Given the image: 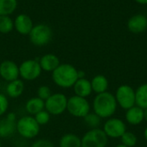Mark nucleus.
Segmentation results:
<instances>
[{"instance_id": "f257e3e1", "label": "nucleus", "mask_w": 147, "mask_h": 147, "mask_svg": "<svg viewBox=\"0 0 147 147\" xmlns=\"http://www.w3.org/2000/svg\"><path fill=\"white\" fill-rule=\"evenodd\" d=\"M93 111L101 119H109L115 114L118 104L115 95L106 91L101 94H96L93 100Z\"/></svg>"}, {"instance_id": "f03ea898", "label": "nucleus", "mask_w": 147, "mask_h": 147, "mask_svg": "<svg viewBox=\"0 0 147 147\" xmlns=\"http://www.w3.org/2000/svg\"><path fill=\"white\" fill-rule=\"evenodd\" d=\"M53 81L61 88L73 87L78 79V71L70 64H60L52 72Z\"/></svg>"}, {"instance_id": "7ed1b4c3", "label": "nucleus", "mask_w": 147, "mask_h": 147, "mask_svg": "<svg viewBox=\"0 0 147 147\" xmlns=\"http://www.w3.org/2000/svg\"><path fill=\"white\" fill-rule=\"evenodd\" d=\"M28 37L33 45L36 47H43L51 41L53 37V30L48 25L45 23H39L34 25Z\"/></svg>"}, {"instance_id": "20e7f679", "label": "nucleus", "mask_w": 147, "mask_h": 147, "mask_svg": "<svg viewBox=\"0 0 147 147\" xmlns=\"http://www.w3.org/2000/svg\"><path fill=\"white\" fill-rule=\"evenodd\" d=\"M115 97L118 106L122 109L127 110L136 105L135 90L128 84L120 85L115 93Z\"/></svg>"}, {"instance_id": "39448f33", "label": "nucleus", "mask_w": 147, "mask_h": 147, "mask_svg": "<svg viewBox=\"0 0 147 147\" xmlns=\"http://www.w3.org/2000/svg\"><path fill=\"white\" fill-rule=\"evenodd\" d=\"M66 110L74 117L84 118L90 112V105L86 98L75 95L68 99Z\"/></svg>"}, {"instance_id": "423d86ee", "label": "nucleus", "mask_w": 147, "mask_h": 147, "mask_svg": "<svg viewBox=\"0 0 147 147\" xmlns=\"http://www.w3.org/2000/svg\"><path fill=\"white\" fill-rule=\"evenodd\" d=\"M108 143V136L100 128L89 130L81 139L82 147H107Z\"/></svg>"}, {"instance_id": "0eeeda50", "label": "nucleus", "mask_w": 147, "mask_h": 147, "mask_svg": "<svg viewBox=\"0 0 147 147\" xmlns=\"http://www.w3.org/2000/svg\"><path fill=\"white\" fill-rule=\"evenodd\" d=\"M16 131L23 138L33 139L38 135L40 132V125L37 123L34 117L23 116L17 121Z\"/></svg>"}, {"instance_id": "6e6552de", "label": "nucleus", "mask_w": 147, "mask_h": 147, "mask_svg": "<svg viewBox=\"0 0 147 147\" xmlns=\"http://www.w3.org/2000/svg\"><path fill=\"white\" fill-rule=\"evenodd\" d=\"M102 130L108 138L111 139H121V137L127 131L126 122L116 117L107 119L103 124Z\"/></svg>"}, {"instance_id": "1a4fd4ad", "label": "nucleus", "mask_w": 147, "mask_h": 147, "mask_svg": "<svg viewBox=\"0 0 147 147\" xmlns=\"http://www.w3.org/2000/svg\"><path fill=\"white\" fill-rule=\"evenodd\" d=\"M67 97L61 93L51 95V96L45 101L46 110L53 115H59L66 110Z\"/></svg>"}, {"instance_id": "9d476101", "label": "nucleus", "mask_w": 147, "mask_h": 147, "mask_svg": "<svg viewBox=\"0 0 147 147\" xmlns=\"http://www.w3.org/2000/svg\"><path fill=\"white\" fill-rule=\"evenodd\" d=\"M41 67L39 60L37 59H28L23 61L19 66L20 76L28 81H33L39 78L41 73Z\"/></svg>"}, {"instance_id": "9b49d317", "label": "nucleus", "mask_w": 147, "mask_h": 147, "mask_svg": "<svg viewBox=\"0 0 147 147\" xmlns=\"http://www.w3.org/2000/svg\"><path fill=\"white\" fill-rule=\"evenodd\" d=\"M0 76L8 82L18 79L19 66L12 60H4L0 64Z\"/></svg>"}, {"instance_id": "f8f14e48", "label": "nucleus", "mask_w": 147, "mask_h": 147, "mask_svg": "<svg viewBox=\"0 0 147 147\" xmlns=\"http://www.w3.org/2000/svg\"><path fill=\"white\" fill-rule=\"evenodd\" d=\"M16 116L14 113L8 114L0 120V137L8 138L16 131Z\"/></svg>"}, {"instance_id": "ddd939ff", "label": "nucleus", "mask_w": 147, "mask_h": 147, "mask_svg": "<svg viewBox=\"0 0 147 147\" xmlns=\"http://www.w3.org/2000/svg\"><path fill=\"white\" fill-rule=\"evenodd\" d=\"M34 27V23L30 16L26 14H19L14 20V28L22 35H28Z\"/></svg>"}, {"instance_id": "4468645a", "label": "nucleus", "mask_w": 147, "mask_h": 147, "mask_svg": "<svg viewBox=\"0 0 147 147\" xmlns=\"http://www.w3.org/2000/svg\"><path fill=\"white\" fill-rule=\"evenodd\" d=\"M127 28L134 34H140L147 28V17L142 14L133 16L127 22Z\"/></svg>"}, {"instance_id": "2eb2a0df", "label": "nucleus", "mask_w": 147, "mask_h": 147, "mask_svg": "<svg viewBox=\"0 0 147 147\" xmlns=\"http://www.w3.org/2000/svg\"><path fill=\"white\" fill-rule=\"evenodd\" d=\"M126 121L132 126H138L144 121V109L137 105L126 110Z\"/></svg>"}, {"instance_id": "dca6fc26", "label": "nucleus", "mask_w": 147, "mask_h": 147, "mask_svg": "<svg viewBox=\"0 0 147 147\" xmlns=\"http://www.w3.org/2000/svg\"><path fill=\"white\" fill-rule=\"evenodd\" d=\"M41 70L45 71H53L59 65V59L53 53H47L39 59Z\"/></svg>"}, {"instance_id": "f3484780", "label": "nucleus", "mask_w": 147, "mask_h": 147, "mask_svg": "<svg viewBox=\"0 0 147 147\" xmlns=\"http://www.w3.org/2000/svg\"><path fill=\"white\" fill-rule=\"evenodd\" d=\"M73 90H74L76 96L84 97V98L90 96L91 93L93 92L90 81L85 78H78L77 82L75 83V84L73 85Z\"/></svg>"}, {"instance_id": "a211bd4d", "label": "nucleus", "mask_w": 147, "mask_h": 147, "mask_svg": "<svg viewBox=\"0 0 147 147\" xmlns=\"http://www.w3.org/2000/svg\"><path fill=\"white\" fill-rule=\"evenodd\" d=\"M91 88L92 91L95 92L96 94H101L103 92L108 91L109 89V81L108 78L104 75H96L95 76L91 81Z\"/></svg>"}, {"instance_id": "6ab92c4d", "label": "nucleus", "mask_w": 147, "mask_h": 147, "mask_svg": "<svg viewBox=\"0 0 147 147\" xmlns=\"http://www.w3.org/2000/svg\"><path fill=\"white\" fill-rule=\"evenodd\" d=\"M24 90V84L23 82L20 79H16L14 81H11L8 84L6 87V92L9 96L12 98H16L20 96Z\"/></svg>"}, {"instance_id": "aec40b11", "label": "nucleus", "mask_w": 147, "mask_h": 147, "mask_svg": "<svg viewBox=\"0 0 147 147\" xmlns=\"http://www.w3.org/2000/svg\"><path fill=\"white\" fill-rule=\"evenodd\" d=\"M45 102L39 97L30 98L26 103V110L30 114L35 115L37 113L44 110Z\"/></svg>"}, {"instance_id": "412c9836", "label": "nucleus", "mask_w": 147, "mask_h": 147, "mask_svg": "<svg viewBox=\"0 0 147 147\" xmlns=\"http://www.w3.org/2000/svg\"><path fill=\"white\" fill-rule=\"evenodd\" d=\"M136 105L143 109H147V83L140 85L135 90Z\"/></svg>"}, {"instance_id": "4be33fe9", "label": "nucleus", "mask_w": 147, "mask_h": 147, "mask_svg": "<svg viewBox=\"0 0 147 147\" xmlns=\"http://www.w3.org/2000/svg\"><path fill=\"white\" fill-rule=\"evenodd\" d=\"M59 147H82L81 139L74 134H66L60 139Z\"/></svg>"}, {"instance_id": "5701e85b", "label": "nucleus", "mask_w": 147, "mask_h": 147, "mask_svg": "<svg viewBox=\"0 0 147 147\" xmlns=\"http://www.w3.org/2000/svg\"><path fill=\"white\" fill-rule=\"evenodd\" d=\"M17 5V0H0V16L12 15L16 11Z\"/></svg>"}, {"instance_id": "b1692460", "label": "nucleus", "mask_w": 147, "mask_h": 147, "mask_svg": "<svg viewBox=\"0 0 147 147\" xmlns=\"http://www.w3.org/2000/svg\"><path fill=\"white\" fill-rule=\"evenodd\" d=\"M14 29V21L9 16H0V33L9 34Z\"/></svg>"}, {"instance_id": "393cba45", "label": "nucleus", "mask_w": 147, "mask_h": 147, "mask_svg": "<svg viewBox=\"0 0 147 147\" xmlns=\"http://www.w3.org/2000/svg\"><path fill=\"white\" fill-rule=\"evenodd\" d=\"M101 118L96 115L95 114L94 112L93 113H89L86 116L84 117V123L89 127H90V129H93V128H99V126L101 124Z\"/></svg>"}, {"instance_id": "a878e982", "label": "nucleus", "mask_w": 147, "mask_h": 147, "mask_svg": "<svg viewBox=\"0 0 147 147\" xmlns=\"http://www.w3.org/2000/svg\"><path fill=\"white\" fill-rule=\"evenodd\" d=\"M121 144L127 147H134L138 143L137 136L130 131H127L121 137Z\"/></svg>"}, {"instance_id": "bb28decb", "label": "nucleus", "mask_w": 147, "mask_h": 147, "mask_svg": "<svg viewBox=\"0 0 147 147\" xmlns=\"http://www.w3.org/2000/svg\"><path fill=\"white\" fill-rule=\"evenodd\" d=\"M34 119L37 121V123L40 125H45L47 124L49 120H50V114L47 110H42L39 113H37L34 115Z\"/></svg>"}, {"instance_id": "cd10ccee", "label": "nucleus", "mask_w": 147, "mask_h": 147, "mask_svg": "<svg viewBox=\"0 0 147 147\" xmlns=\"http://www.w3.org/2000/svg\"><path fill=\"white\" fill-rule=\"evenodd\" d=\"M37 94H38V97L40 98L41 100H43L44 102L47 99H48L52 95L50 88L48 86H46V85H42V86L39 87Z\"/></svg>"}, {"instance_id": "c85d7f7f", "label": "nucleus", "mask_w": 147, "mask_h": 147, "mask_svg": "<svg viewBox=\"0 0 147 147\" xmlns=\"http://www.w3.org/2000/svg\"><path fill=\"white\" fill-rule=\"evenodd\" d=\"M8 106H9V102L7 97L3 94L0 93V116L3 115L7 111Z\"/></svg>"}, {"instance_id": "c756f323", "label": "nucleus", "mask_w": 147, "mask_h": 147, "mask_svg": "<svg viewBox=\"0 0 147 147\" xmlns=\"http://www.w3.org/2000/svg\"><path fill=\"white\" fill-rule=\"evenodd\" d=\"M31 147H54L53 143L47 140H38L34 141Z\"/></svg>"}, {"instance_id": "7c9ffc66", "label": "nucleus", "mask_w": 147, "mask_h": 147, "mask_svg": "<svg viewBox=\"0 0 147 147\" xmlns=\"http://www.w3.org/2000/svg\"><path fill=\"white\" fill-rule=\"evenodd\" d=\"M85 78V73L83 71H78V78Z\"/></svg>"}, {"instance_id": "2f4dec72", "label": "nucleus", "mask_w": 147, "mask_h": 147, "mask_svg": "<svg viewBox=\"0 0 147 147\" xmlns=\"http://www.w3.org/2000/svg\"><path fill=\"white\" fill-rule=\"evenodd\" d=\"M134 1L140 4H147V0H134Z\"/></svg>"}, {"instance_id": "473e14b6", "label": "nucleus", "mask_w": 147, "mask_h": 147, "mask_svg": "<svg viewBox=\"0 0 147 147\" xmlns=\"http://www.w3.org/2000/svg\"><path fill=\"white\" fill-rule=\"evenodd\" d=\"M144 121L147 122V109H144Z\"/></svg>"}, {"instance_id": "72a5a7b5", "label": "nucleus", "mask_w": 147, "mask_h": 147, "mask_svg": "<svg viewBox=\"0 0 147 147\" xmlns=\"http://www.w3.org/2000/svg\"><path fill=\"white\" fill-rule=\"evenodd\" d=\"M144 138H145V140H146L147 142V127L145 128V130H144Z\"/></svg>"}, {"instance_id": "f704fd0d", "label": "nucleus", "mask_w": 147, "mask_h": 147, "mask_svg": "<svg viewBox=\"0 0 147 147\" xmlns=\"http://www.w3.org/2000/svg\"><path fill=\"white\" fill-rule=\"evenodd\" d=\"M115 147H127V146H124L123 144H121H121L117 145V146H115Z\"/></svg>"}, {"instance_id": "c9c22d12", "label": "nucleus", "mask_w": 147, "mask_h": 147, "mask_svg": "<svg viewBox=\"0 0 147 147\" xmlns=\"http://www.w3.org/2000/svg\"><path fill=\"white\" fill-rule=\"evenodd\" d=\"M0 88H1V82H0Z\"/></svg>"}, {"instance_id": "e433bc0d", "label": "nucleus", "mask_w": 147, "mask_h": 147, "mask_svg": "<svg viewBox=\"0 0 147 147\" xmlns=\"http://www.w3.org/2000/svg\"><path fill=\"white\" fill-rule=\"evenodd\" d=\"M0 147H1V143H0Z\"/></svg>"}, {"instance_id": "4c0bfd02", "label": "nucleus", "mask_w": 147, "mask_h": 147, "mask_svg": "<svg viewBox=\"0 0 147 147\" xmlns=\"http://www.w3.org/2000/svg\"><path fill=\"white\" fill-rule=\"evenodd\" d=\"M146 17H147V16H146Z\"/></svg>"}]
</instances>
